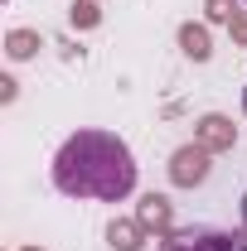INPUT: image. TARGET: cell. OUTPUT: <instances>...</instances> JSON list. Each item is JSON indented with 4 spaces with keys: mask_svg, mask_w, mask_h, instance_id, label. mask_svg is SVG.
<instances>
[{
    "mask_svg": "<svg viewBox=\"0 0 247 251\" xmlns=\"http://www.w3.org/2000/svg\"><path fill=\"white\" fill-rule=\"evenodd\" d=\"M54 188L78 203H122L136 193V155L112 130H73L54 155Z\"/></svg>",
    "mask_w": 247,
    "mask_h": 251,
    "instance_id": "obj_1",
    "label": "cell"
},
{
    "mask_svg": "<svg viewBox=\"0 0 247 251\" xmlns=\"http://www.w3.org/2000/svg\"><path fill=\"white\" fill-rule=\"evenodd\" d=\"M160 251H238V237L218 232V227H180L165 237Z\"/></svg>",
    "mask_w": 247,
    "mask_h": 251,
    "instance_id": "obj_2",
    "label": "cell"
},
{
    "mask_svg": "<svg viewBox=\"0 0 247 251\" xmlns=\"http://www.w3.org/2000/svg\"><path fill=\"white\" fill-rule=\"evenodd\" d=\"M243 222H247V193H243Z\"/></svg>",
    "mask_w": 247,
    "mask_h": 251,
    "instance_id": "obj_3",
    "label": "cell"
},
{
    "mask_svg": "<svg viewBox=\"0 0 247 251\" xmlns=\"http://www.w3.org/2000/svg\"><path fill=\"white\" fill-rule=\"evenodd\" d=\"M243 111H247V87H243Z\"/></svg>",
    "mask_w": 247,
    "mask_h": 251,
    "instance_id": "obj_4",
    "label": "cell"
},
{
    "mask_svg": "<svg viewBox=\"0 0 247 251\" xmlns=\"http://www.w3.org/2000/svg\"><path fill=\"white\" fill-rule=\"evenodd\" d=\"M238 251H247V247H238Z\"/></svg>",
    "mask_w": 247,
    "mask_h": 251,
    "instance_id": "obj_5",
    "label": "cell"
}]
</instances>
